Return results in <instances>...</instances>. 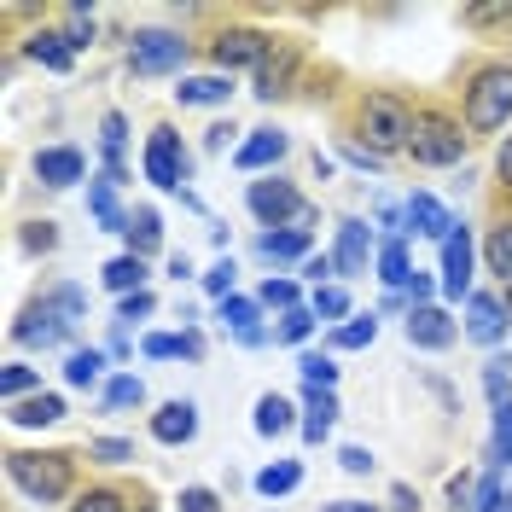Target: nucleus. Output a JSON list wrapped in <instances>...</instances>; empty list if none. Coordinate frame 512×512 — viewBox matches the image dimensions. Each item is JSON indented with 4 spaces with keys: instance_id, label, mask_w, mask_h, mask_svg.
<instances>
[{
    "instance_id": "nucleus-62",
    "label": "nucleus",
    "mask_w": 512,
    "mask_h": 512,
    "mask_svg": "<svg viewBox=\"0 0 512 512\" xmlns=\"http://www.w3.org/2000/svg\"><path fill=\"white\" fill-rule=\"evenodd\" d=\"M483 512H512V483H507V489H501V501H489V507H483Z\"/></svg>"
},
{
    "instance_id": "nucleus-12",
    "label": "nucleus",
    "mask_w": 512,
    "mask_h": 512,
    "mask_svg": "<svg viewBox=\"0 0 512 512\" xmlns=\"http://www.w3.org/2000/svg\"><path fill=\"white\" fill-rule=\"evenodd\" d=\"M437 286H443V297H472V233H466V222L454 227V239L443 245V274H437Z\"/></svg>"
},
{
    "instance_id": "nucleus-60",
    "label": "nucleus",
    "mask_w": 512,
    "mask_h": 512,
    "mask_svg": "<svg viewBox=\"0 0 512 512\" xmlns=\"http://www.w3.org/2000/svg\"><path fill=\"white\" fill-rule=\"evenodd\" d=\"M181 355H187V361H198V355H204V338H198V332H181Z\"/></svg>"
},
{
    "instance_id": "nucleus-5",
    "label": "nucleus",
    "mask_w": 512,
    "mask_h": 512,
    "mask_svg": "<svg viewBox=\"0 0 512 512\" xmlns=\"http://www.w3.org/2000/svg\"><path fill=\"white\" fill-rule=\"evenodd\" d=\"M245 210H251L268 233H274V227H286V222H315V210L303 204V192L291 187V181H280V175L251 181V192H245Z\"/></svg>"
},
{
    "instance_id": "nucleus-46",
    "label": "nucleus",
    "mask_w": 512,
    "mask_h": 512,
    "mask_svg": "<svg viewBox=\"0 0 512 512\" xmlns=\"http://www.w3.org/2000/svg\"><path fill=\"white\" fill-rule=\"evenodd\" d=\"M233 274H239V268H233V256H222V262L204 274V291H210L216 303H222V297H233Z\"/></svg>"
},
{
    "instance_id": "nucleus-19",
    "label": "nucleus",
    "mask_w": 512,
    "mask_h": 512,
    "mask_svg": "<svg viewBox=\"0 0 512 512\" xmlns=\"http://www.w3.org/2000/svg\"><path fill=\"white\" fill-rule=\"evenodd\" d=\"M309 245H315L309 227H274V233L256 239V256H268V262H309V256H315Z\"/></svg>"
},
{
    "instance_id": "nucleus-17",
    "label": "nucleus",
    "mask_w": 512,
    "mask_h": 512,
    "mask_svg": "<svg viewBox=\"0 0 512 512\" xmlns=\"http://www.w3.org/2000/svg\"><path fill=\"white\" fill-rule=\"evenodd\" d=\"M256 315H262V303H256V297H239V291L222 297V326L245 344V350H262V344H268V332L256 326Z\"/></svg>"
},
{
    "instance_id": "nucleus-29",
    "label": "nucleus",
    "mask_w": 512,
    "mask_h": 512,
    "mask_svg": "<svg viewBox=\"0 0 512 512\" xmlns=\"http://www.w3.org/2000/svg\"><path fill=\"white\" fill-rule=\"evenodd\" d=\"M158 245H163L158 210H152V204H140V210H134V227H128V251H134V256H158Z\"/></svg>"
},
{
    "instance_id": "nucleus-42",
    "label": "nucleus",
    "mask_w": 512,
    "mask_h": 512,
    "mask_svg": "<svg viewBox=\"0 0 512 512\" xmlns=\"http://www.w3.org/2000/svg\"><path fill=\"white\" fill-rule=\"evenodd\" d=\"M88 454H94V460H105V466H123V460H134V443H128V437H94V443H88Z\"/></svg>"
},
{
    "instance_id": "nucleus-38",
    "label": "nucleus",
    "mask_w": 512,
    "mask_h": 512,
    "mask_svg": "<svg viewBox=\"0 0 512 512\" xmlns=\"http://www.w3.org/2000/svg\"><path fill=\"white\" fill-rule=\"evenodd\" d=\"M140 402H146V384L134 379V373L105 379V408H140Z\"/></svg>"
},
{
    "instance_id": "nucleus-32",
    "label": "nucleus",
    "mask_w": 512,
    "mask_h": 512,
    "mask_svg": "<svg viewBox=\"0 0 512 512\" xmlns=\"http://www.w3.org/2000/svg\"><path fill=\"white\" fill-rule=\"evenodd\" d=\"M291 70H297V59H291L286 47H274V59L256 70V94L262 99H274V94H286V82H291Z\"/></svg>"
},
{
    "instance_id": "nucleus-7",
    "label": "nucleus",
    "mask_w": 512,
    "mask_h": 512,
    "mask_svg": "<svg viewBox=\"0 0 512 512\" xmlns=\"http://www.w3.org/2000/svg\"><path fill=\"white\" fill-rule=\"evenodd\" d=\"M187 175H192V158H187V146H181V134L169 123H158L146 134V181L163 192H175Z\"/></svg>"
},
{
    "instance_id": "nucleus-53",
    "label": "nucleus",
    "mask_w": 512,
    "mask_h": 512,
    "mask_svg": "<svg viewBox=\"0 0 512 512\" xmlns=\"http://www.w3.org/2000/svg\"><path fill=\"white\" fill-rule=\"evenodd\" d=\"M24 245H30V251H53V245H59V233H53V222H30V233H24Z\"/></svg>"
},
{
    "instance_id": "nucleus-21",
    "label": "nucleus",
    "mask_w": 512,
    "mask_h": 512,
    "mask_svg": "<svg viewBox=\"0 0 512 512\" xmlns=\"http://www.w3.org/2000/svg\"><path fill=\"white\" fill-rule=\"evenodd\" d=\"M88 210H94V222L105 227V233H128V227H134V216H123V210H117L111 175H94V181H88Z\"/></svg>"
},
{
    "instance_id": "nucleus-9",
    "label": "nucleus",
    "mask_w": 512,
    "mask_h": 512,
    "mask_svg": "<svg viewBox=\"0 0 512 512\" xmlns=\"http://www.w3.org/2000/svg\"><path fill=\"white\" fill-rule=\"evenodd\" d=\"M210 59L222 64L227 76L233 70H262V64L274 59V35H262V30H245V24H233V30H222L216 35V47H210Z\"/></svg>"
},
{
    "instance_id": "nucleus-63",
    "label": "nucleus",
    "mask_w": 512,
    "mask_h": 512,
    "mask_svg": "<svg viewBox=\"0 0 512 512\" xmlns=\"http://www.w3.org/2000/svg\"><path fill=\"white\" fill-rule=\"evenodd\" d=\"M501 303H507V315H512V286H501Z\"/></svg>"
},
{
    "instance_id": "nucleus-2",
    "label": "nucleus",
    "mask_w": 512,
    "mask_h": 512,
    "mask_svg": "<svg viewBox=\"0 0 512 512\" xmlns=\"http://www.w3.org/2000/svg\"><path fill=\"white\" fill-rule=\"evenodd\" d=\"M414 123L419 111L402 94H367L361 111H355V140H367V152H379V158L384 152H408Z\"/></svg>"
},
{
    "instance_id": "nucleus-35",
    "label": "nucleus",
    "mask_w": 512,
    "mask_h": 512,
    "mask_svg": "<svg viewBox=\"0 0 512 512\" xmlns=\"http://www.w3.org/2000/svg\"><path fill=\"white\" fill-rule=\"evenodd\" d=\"M309 309H315V320H350V291L344 286H315Z\"/></svg>"
},
{
    "instance_id": "nucleus-45",
    "label": "nucleus",
    "mask_w": 512,
    "mask_h": 512,
    "mask_svg": "<svg viewBox=\"0 0 512 512\" xmlns=\"http://www.w3.org/2000/svg\"><path fill=\"white\" fill-rule=\"evenodd\" d=\"M483 390H489V402L501 408V402H512V379H507V361H489L483 367Z\"/></svg>"
},
{
    "instance_id": "nucleus-50",
    "label": "nucleus",
    "mask_w": 512,
    "mask_h": 512,
    "mask_svg": "<svg viewBox=\"0 0 512 512\" xmlns=\"http://www.w3.org/2000/svg\"><path fill=\"white\" fill-rule=\"evenodd\" d=\"M140 350L152 355V361H169V355H181V332H152Z\"/></svg>"
},
{
    "instance_id": "nucleus-58",
    "label": "nucleus",
    "mask_w": 512,
    "mask_h": 512,
    "mask_svg": "<svg viewBox=\"0 0 512 512\" xmlns=\"http://www.w3.org/2000/svg\"><path fill=\"white\" fill-rule=\"evenodd\" d=\"M303 274L320 286V274H332V256H309V262H303Z\"/></svg>"
},
{
    "instance_id": "nucleus-52",
    "label": "nucleus",
    "mask_w": 512,
    "mask_h": 512,
    "mask_svg": "<svg viewBox=\"0 0 512 512\" xmlns=\"http://www.w3.org/2000/svg\"><path fill=\"white\" fill-rule=\"evenodd\" d=\"M448 501H454V507H466V512H472V501H478V483H472V472H460V478L448 483Z\"/></svg>"
},
{
    "instance_id": "nucleus-10",
    "label": "nucleus",
    "mask_w": 512,
    "mask_h": 512,
    "mask_svg": "<svg viewBox=\"0 0 512 512\" xmlns=\"http://www.w3.org/2000/svg\"><path fill=\"white\" fill-rule=\"evenodd\" d=\"M507 326H512V315L495 291H472V297H466V338H472V344H483V350L501 344Z\"/></svg>"
},
{
    "instance_id": "nucleus-22",
    "label": "nucleus",
    "mask_w": 512,
    "mask_h": 512,
    "mask_svg": "<svg viewBox=\"0 0 512 512\" xmlns=\"http://www.w3.org/2000/svg\"><path fill=\"white\" fill-rule=\"evenodd\" d=\"M303 402H309V414H303V443H326V437H332V419H338V396L309 384Z\"/></svg>"
},
{
    "instance_id": "nucleus-20",
    "label": "nucleus",
    "mask_w": 512,
    "mask_h": 512,
    "mask_svg": "<svg viewBox=\"0 0 512 512\" xmlns=\"http://www.w3.org/2000/svg\"><path fill=\"white\" fill-rule=\"evenodd\" d=\"M6 419H12V425H59L64 419V396L59 390H35V396H24V402H12V408H6Z\"/></svg>"
},
{
    "instance_id": "nucleus-1",
    "label": "nucleus",
    "mask_w": 512,
    "mask_h": 512,
    "mask_svg": "<svg viewBox=\"0 0 512 512\" xmlns=\"http://www.w3.org/2000/svg\"><path fill=\"white\" fill-rule=\"evenodd\" d=\"M6 478L47 507V501H64L76 489V460L64 448H18V454H6Z\"/></svg>"
},
{
    "instance_id": "nucleus-54",
    "label": "nucleus",
    "mask_w": 512,
    "mask_h": 512,
    "mask_svg": "<svg viewBox=\"0 0 512 512\" xmlns=\"http://www.w3.org/2000/svg\"><path fill=\"white\" fill-rule=\"evenodd\" d=\"M431 291H437V286H431V274H419V268H414V280H408V309H425V303H431Z\"/></svg>"
},
{
    "instance_id": "nucleus-15",
    "label": "nucleus",
    "mask_w": 512,
    "mask_h": 512,
    "mask_svg": "<svg viewBox=\"0 0 512 512\" xmlns=\"http://www.w3.org/2000/svg\"><path fill=\"white\" fill-rule=\"evenodd\" d=\"M367 256H373V227L367 222H338V251H332V268L338 274H367Z\"/></svg>"
},
{
    "instance_id": "nucleus-48",
    "label": "nucleus",
    "mask_w": 512,
    "mask_h": 512,
    "mask_svg": "<svg viewBox=\"0 0 512 512\" xmlns=\"http://www.w3.org/2000/svg\"><path fill=\"white\" fill-rule=\"evenodd\" d=\"M47 297H53V303H59V309H64L70 320H82V315H88V291H76V286H53Z\"/></svg>"
},
{
    "instance_id": "nucleus-39",
    "label": "nucleus",
    "mask_w": 512,
    "mask_h": 512,
    "mask_svg": "<svg viewBox=\"0 0 512 512\" xmlns=\"http://www.w3.org/2000/svg\"><path fill=\"white\" fill-rule=\"evenodd\" d=\"M297 367H303V379L315 384V390H332V384H338V361H332V355L303 350V355H297Z\"/></svg>"
},
{
    "instance_id": "nucleus-43",
    "label": "nucleus",
    "mask_w": 512,
    "mask_h": 512,
    "mask_svg": "<svg viewBox=\"0 0 512 512\" xmlns=\"http://www.w3.org/2000/svg\"><path fill=\"white\" fill-rule=\"evenodd\" d=\"M256 303H268V309H280V315H286V309H303V303H297V280H268Z\"/></svg>"
},
{
    "instance_id": "nucleus-47",
    "label": "nucleus",
    "mask_w": 512,
    "mask_h": 512,
    "mask_svg": "<svg viewBox=\"0 0 512 512\" xmlns=\"http://www.w3.org/2000/svg\"><path fill=\"white\" fill-rule=\"evenodd\" d=\"M152 309H158V297H152V291H134V297H123V303H117V320H123V326H134V320H146Z\"/></svg>"
},
{
    "instance_id": "nucleus-24",
    "label": "nucleus",
    "mask_w": 512,
    "mask_h": 512,
    "mask_svg": "<svg viewBox=\"0 0 512 512\" xmlns=\"http://www.w3.org/2000/svg\"><path fill=\"white\" fill-rule=\"evenodd\" d=\"M181 105H227L233 99V76H187L181 88H175Z\"/></svg>"
},
{
    "instance_id": "nucleus-3",
    "label": "nucleus",
    "mask_w": 512,
    "mask_h": 512,
    "mask_svg": "<svg viewBox=\"0 0 512 512\" xmlns=\"http://www.w3.org/2000/svg\"><path fill=\"white\" fill-rule=\"evenodd\" d=\"M512 117V64H483L466 82V128L472 134H495Z\"/></svg>"
},
{
    "instance_id": "nucleus-49",
    "label": "nucleus",
    "mask_w": 512,
    "mask_h": 512,
    "mask_svg": "<svg viewBox=\"0 0 512 512\" xmlns=\"http://www.w3.org/2000/svg\"><path fill=\"white\" fill-rule=\"evenodd\" d=\"M466 24L489 30V24H512V6H466Z\"/></svg>"
},
{
    "instance_id": "nucleus-59",
    "label": "nucleus",
    "mask_w": 512,
    "mask_h": 512,
    "mask_svg": "<svg viewBox=\"0 0 512 512\" xmlns=\"http://www.w3.org/2000/svg\"><path fill=\"white\" fill-rule=\"evenodd\" d=\"M495 169H501V181H507V187H512V134H507V146L495 152Z\"/></svg>"
},
{
    "instance_id": "nucleus-55",
    "label": "nucleus",
    "mask_w": 512,
    "mask_h": 512,
    "mask_svg": "<svg viewBox=\"0 0 512 512\" xmlns=\"http://www.w3.org/2000/svg\"><path fill=\"white\" fill-rule=\"evenodd\" d=\"M390 512H419V495L408 489V483H396V489H390Z\"/></svg>"
},
{
    "instance_id": "nucleus-26",
    "label": "nucleus",
    "mask_w": 512,
    "mask_h": 512,
    "mask_svg": "<svg viewBox=\"0 0 512 512\" xmlns=\"http://www.w3.org/2000/svg\"><path fill=\"white\" fill-rule=\"evenodd\" d=\"M30 59L47 64V70H70V64H76V47L64 41V30H35L30 35Z\"/></svg>"
},
{
    "instance_id": "nucleus-37",
    "label": "nucleus",
    "mask_w": 512,
    "mask_h": 512,
    "mask_svg": "<svg viewBox=\"0 0 512 512\" xmlns=\"http://www.w3.org/2000/svg\"><path fill=\"white\" fill-rule=\"evenodd\" d=\"M309 332H315V309H286L274 326V344H309Z\"/></svg>"
},
{
    "instance_id": "nucleus-23",
    "label": "nucleus",
    "mask_w": 512,
    "mask_h": 512,
    "mask_svg": "<svg viewBox=\"0 0 512 512\" xmlns=\"http://www.w3.org/2000/svg\"><path fill=\"white\" fill-rule=\"evenodd\" d=\"M99 280L117 291V297H134V291H146V256H134V251L111 256V262L99 268Z\"/></svg>"
},
{
    "instance_id": "nucleus-33",
    "label": "nucleus",
    "mask_w": 512,
    "mask_h": 512,
    "mask_svg": "<svg viewBox=\"0 0 512 512\" xmlns=\"http://www.w3.org/2000/svg\"><path fill=\"white\" fill-rule=\"evenodd\" d=\"M35 390H41V373H35L30 361H6V373H0V396H6V408L24 402V396H35Z\"/></svg>"
},
{
    "instance_id": "nucleus-44",
    "label": "nucleus",
    "mask_w": 512,
    "mask_h": 512,
    "mask_svg": "<svg viewBox=\"0 0 512 512\" xmlns=\"http://www.w3.org/2000/svg\"><path fill=\"white\" fill-rule=\"evenodd\" d=\"M175 507H181V512H222V495H216V489H204V483H187Z\"/></svg>"
},
{
    "instance_id": "nucleus-27",
    "label": "nucleus",
    "mask_w": 512,
    "mask_h": 512,
    "mask_svg": "<svg viewBox=\"0 0 512 512\" xmlns=\"http://www.w3.org/2000/svg\"><path fill=\"white\" fill-rule=\"evenodd\" d=\"M297 408H291L286 396H280V390H268V396H262V402H256V431H262V437H286L291 425H297Z\"/></svg>"
},
{
    "instance_id": "nucleus-11",
    "label": "nucleus",
    "mask_w": 512,
    "mask_h": 512,
    "mask_svg": "<svg viewBox=\"0 0 512 512\" xmlns=\"http://www.w3.org/2000/svg\"><path fill=\"white\" fill-rule=\"evenodd\" d=\"M402 332H408V344H414V350H448V344L460 338L454 315H448V309H437V303H425V309H408Z\"/></svg>"
},
{
    "instance_id": "nucleus-40",
    "label": "nucleus",
    "mask_w": 512,
    "mask_h": 512,
    "mask_svg": "<svg viewBox=\"0 0 512 512\" xmlns=\"http://www.w3.org/2000/svg\"><path fill=\"white\" fill-rule=\"evenodd\" d=\"M489 460H495V466H512V402L495 408V443H489Z\"/></svg>"
},
{
    "instance_id": "nucleus-61",
    "label": "nucleus",
    "mask_w": 512,
    "mask_h": 512,
    "mask_svg": "<svg viewBox=\"0 0 512 512\" xmlns=\"http://www.w3.org/2000/svg\"><path fill=\"white\" fill-rule=\"evenodd\" d=\"M379 309H384V315H402V320H408V303H402L396 291H384V303H379Z\"/></svg>"
},
{
    "instance_id": "nucleus-14",
    "label": "nucleus",
    "mask_w": 512,
    "mask_h": 512,
    "mask_svg": "<svg viewBox=\"0 0 512 512\" xmlns=\"http://www.w3.org/2000/svg\"><path fill=\"white\" fill-rule=\"evenodd\" d=\"M291 152V134L286 128H251V140L233 152V163L245 169V175H256V169H268V163H280Z\"/></svg>"
},
{
    "instance_id": "nucleus-41",
    "label": "nucleus",
    "mask_w": 512,
    "mask_h": 512,
    "mask_svg": "<svg viewBox=\"0 0 512 512\" xmlns=\"http://www.w3.org/2000/svg\"><path fill=\"white\" fill-rule=\"evenodd\" d=\"M64 41H70L76 53L94 41V12H88V6H70V12H64Z\"/></svg>"
},
{
    "instance_id": "nucleus-30",
    "label": "nucleus",
    "mask_w": 512,
    "mask_h": 512,
    "mask_svg": "<svg viewBox=\"0 0 512 512\" xmlns=\"http://www.w3.org/2000/svg\"><path fill=\"white\" fill-rule=\"evenodd\" d=\"M297 483H303V466H297V460H274V466H262V472H256V495H268V501H274V495H291Z\"/></svg>"
},
{
    "instance_id": "nucleus-31",
    "label": "nucleus",
    "mask_w": 512,
    "mask_h": 512,
    "mask_svg": "<svg viewBox=\"0 0 512 512\" xmlns=\"http://www.w3.org/2000/svg\"><path fill=\"white\" fill-rule=\"evenodd\" d=\"M99 373H105V350H70V361H64V384L94 390Z\"/></svg>"
},
{
    "instance_id": "nucleus-18",
    "label": "nucleus",
    "mask_w": 512,
    "mask_h": 512,
    "mask_svg": "<svg viewBox=\"0 0 512 512\" xmlns=\"http://www.w3.org/2000/svg\"><path fill=\"white\" fill-rule=\"evenodd\" d=\"M152 437H158L163 448H181L198 437V408L192 402H163L158 414H152Z\"/></svg>"
},
{
    "instance_id": "nucleus-56",
    "label": "nucleus",
    "mask_w": 512,
    "mask_h": 512,
    "mask_svg": "<svg viewBox=\"0 0 512 512\" xmlns=\"http://www.w3.org/2000/svg\"><path fill=\"white\" fill-rule=\"evenodd\" d=\"M233 134H239L233 123H216V128H210V140H204V146H210V152H222V146L233 140Z\"/></svg>"
},
{
    "instance_id": "nucleus-36",
    "label": "nucleus",
    "mask_w": 512,
    "mask_h": 512,
    "mask_svg": "<svg viewBox=\"0 0 512 512\" xmlns=\"http://www.w3.org/2000/svg\"><path fill=\"white\" fill-rule=\"evenodd\" d=\"M70 512H128V495L123 489H111V483H99V489H82Z\"/></svg>"
},
{
    "instance_id": "nucleus-57",
    "label": "nucleus",
    "mask_w": 512,
    "mask_h": 512,
    "mask_svg": "<svg viewBox=\"0 0 512 512\" xmlns=\"http://www.w3.org/2000/svg\"><path fill=\"white\" fill-rule=\"evenodd\" d=\"M320 512H390V507H373V501H332V507H320Z\"/></svg>"
},
{
    "instance_id": "nucleus-8",
    "label": "nucleus",
    "mask_w": 512,
    "mask_h": 512,
    "mask_svg": "<svg viewBox=\"0 0 512 512\" xmlns=\"http://www.w3.org/2000/svg\"><path fill=\"white\" fill-rule=\"evenodd\" d=\"M181 64H187V41L175 30H140L134 47H128V70L134 76H169Z\"/></svg>"
},
{
    "instance_id": "nucleus-4",
    "label": "nucleus",
    "mask_w": 512,
    "mask_h": 512,
    "mask_svg": "<svg viewBox=\"0 0 512 512\" xmlns=\"http://www.w3.org/2000/svg\"><path fill=\"white\" fill-rule=\"evenodd\" d=\"M408 152H414V163H425V169H448V163L466 158V134H460V123L443 117V111H419Z\"/></svg>"
},
{
    "instance_id": "nucleus-25",
    "label": "nucleus",
    "mask_w": 512,
    "mask_h": 512,
    "mask_svg": "<svg viewBox=\"0 0 512 512\" xmlns=\"http://www.w3.org/2000/svg\"><path fill=\"white\" fill-rule=\"evenodd\" d=\"M373 262H379V280L390 291H408V280H414V262H408V245H402V239H384Z\"/></svg>"
},
{
    "instance_id": "nucleus-34",
    "label": "nucleus",
    "mask_w": 512,
    "mask_h": 512,
    "mask_svg": "<svg viewBox=\"0 0 512 512\" xmlns=\"http://www.w3.org/2000/svg\"><path fill=\"white\" fill-rule=\"evenodd\" d=\"M373 338H379V315H350L332 332V350H367Z\"/></svg>"
},
{
    "instance_id": "nucleus-16",
    "label": "nucleus",
    "mask_w": 512,
    "mask_h": 512,
    "mask_svg": "<svg viewBox=\"0 0 512 512\" xmlns=\"http://www.w3.org/2000/svg\"><path fill=\"white\" fill-rule=\"evenodd\" d=\"M35 175L47 187H76V181H88V158L76 146H47V152H35Z\"/></svg>"
},
{
    "instance_id": "nucleus-13",
    "label": "nucleus",
    "mask_w": 512,
    "mask_h": 512,
    "mask_svg": "<svg viewBox=\"0 0 512 512\" xmlns=\"http://www.w3.org/2000/svg\"><path fill=\"white\" fill-rule=\"evenodd\" d=\"M402 216H408V233H419V239H437V245H448V239H454V227H460L454 216H448V204H437L431 192H414Z\"/></svg>"
},
{
    "instance_id": "nucleus-6",
    "label": "nucleus",
    "mask_w": 512,
    "mask_h": 512,
    "mask_svg": "<svg viewBox=\"0 0 512 512\" xmlns=\"http://www.w3.org/2000/svg\"><path fill=\"white\" fill-rule=\"evenodd\" d=\"M70 332H76V320L64 315L47 291L12 320V344H30V350H59V344H70Z\"/></svg>"
},
{
    "instance_id": "nucleus-51",
    "label": "nucleus",
    "mask_w": 512,
    "mask_h": 512,
    "mask_svg": "<svg viewBox=\"0 0 512 512\" xmlns=\"http://www.w3.org/2000/svg\"><path fill=\"white\" fill-rule=\"evenodd\" d=\"M338 460H344V472H350V478H367V472H373V454H367V448H338Z\"/></svg>"
},
{
    "instance_id": "nucleus-28",
    "label": "nucleus",
    "mask_w": 512,
    "mask_h": 512,
    "mask_svg": "<svg viewBox=\"0 0 512 512\" xmlns=\"http://www.w3.org/2000/svg\"><path fill=\"white\" fill-rule=\"evenodd\" d=\"M483 262L489 274H501V286H512V222H495L483 239Z\"/></svg>"
}]
</instances>
